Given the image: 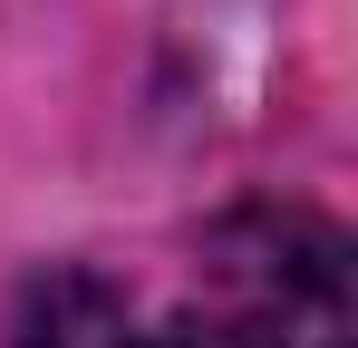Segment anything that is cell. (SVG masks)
<instances>
[{
  "instance_id": "cell-1",
  "label": "cell",
  "mask_w": 358,
  "mask_h": 348,
  "mask_svg": "<svg viewBox=\"0 0 358 348\" xmlns=\"http://www.w3.org/2000/svg\"><path fill=\"white\" fill-rule=\"evenodd\" d=\"M213 310L242 348H349L358 300H349V242L320 213H242L213 232Z\"/></svg>"
},
{
  "instance_id": "cell-2",
  "label": "cell",
  "mask_w": 358,
  "mask_h": 348,
  "mask_svg": "<svg viewBox=\"0 0 358 348\" xmlns=\"http://www.w3.org/2000/svg\"><path fill=\"white\" fill-rule=\"evenodd\" d=\"M126 339H136L126 310H117L97 281H78V271L39 281L29 310H20V348H126Z\"/></svg>"
},
{
  "instance_id": "cell-3",
  "label": "cell",
  "mask_w": 358,
  "mask_h": 348,
  "mask_svg": "<svg viewBox=\"0 0 358 348\" xmlns=\"http://www.w3.org/2000/svg\"><path fill=\"white\" fill-rule=\"evenodd\" d=\"M126 348H242L223 319H203V310H184V319H155V329H136Z\"/></svg>"
}]
</instances>
